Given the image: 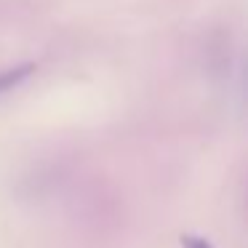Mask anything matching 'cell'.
Here are the masks:
<instances>
[{"instance_id":"obj_2","label":"cell","mask_w":248,"mask_h":248,"mask_svg":"<svg viewBox=\"0 0 248 248\" xmlns=\"http://www.w3.org/2000/svg\"><path fill=\"white\" fill-rule=\"evenodd\" d=\"M32 72V64H22V67H11V70L0 72V93L3 91H11L14 86H19V83L24 80V78Z\"/></svg>"},{"instance_id":"obj_3","label":"cell","mask_w":248,"mask_h":248,"mask_svg":"<svg viewBox=\"0 0 248 248\" xmlns=\"http://www.w3.org/2000/svg\"><path fill=\"white\" fill-rule=\"evenodd\" d=\"M182 248H211V243L200 235H182Z\"/></svg>"},{"instance_id":"obj_1","label":"cell","mask_w":248,"mask_h":248,"mask_svg":"<svg viewBox=\"0 0 248 248\" xmlns=\"http://www.w3.org/2000/svg\"><path fill=\"white\" fill-rule=\"evenodd\" d=\"M235 104H237V115L243 120H248V43L243 46V54L237 59V70H235Z\"/></svg>"}]
</instances>
